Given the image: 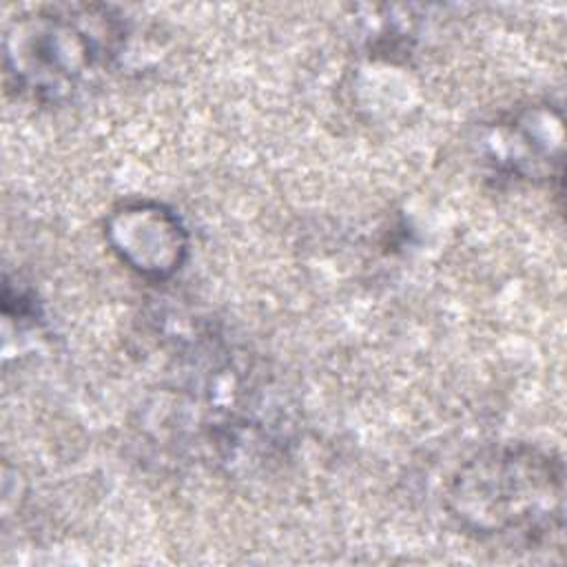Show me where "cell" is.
I'll list each match as a JSON object with an SVG mask.
<instances>
[{
	"label": "cell",
	"mask_w": 567,
	"mask_h": 567,
	"mask_svg": "<svg viewBox=\"0 0 567 567\" xmlns=\"http://www.w3.org/2000/svg\"><path fill=\"white\" fill-rule=\"evenodd\" d=\"M104 235L115 257L146 281H166L188 259V230L162 202L124 199L109 213Z\"/></svg>",
	"instance_id": "277c9868"
},
{
	"label": "cell",
	"mask_w": 567,
	"mask_h": 567,
	"mask_svg": "<svg viewBox=\"0 0 567 567\" xmlns=\"http://www.w3.org/2000/svg\"><path fill=\"white\" fill-rule=\"evenodd\" d=\"M450 518L478 540L545 545L565 520V467L532 443L489 445L467 456L443 494Z\"/></svg>",
	"instance_id": "6da1fadb"
},
{
	"label": "cell",
	"mask_w": 567,
	"mask_h": 567,
	"mask_svg": "<svg viewBox=\"0 0 567 567\" xmlns=\"http://www.w3.org/2000/svg\"><path fill=\"white\" fill-rule=\"evenodd\" d=\"M124 44L126 22L109 4H42L7 24L4 78L27 100L64 104L97 84Z\"/></svg>",
	"instance_id": "7a4b0ae2"
},
{
	"label": "cell",
	"mask_w": 567,
	"mask_h": 567,
	"mask_svg": "<svg viewBox=\"0 0 567 567\" xmlns=\"http://www.w3.org/2000/svg\"><path fill=\"white\" fill-rule=\"evenodd\" d=\"M485 164L529 184L560 182L563 115L549 102H532L503 113L481 135Z\"/></svg>",
	"instance_id": "3957f363"
}]
</instances>
